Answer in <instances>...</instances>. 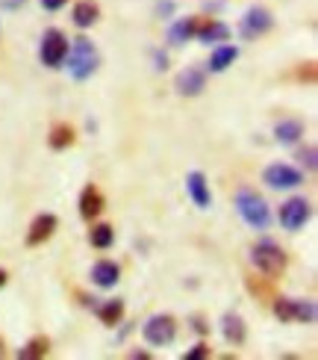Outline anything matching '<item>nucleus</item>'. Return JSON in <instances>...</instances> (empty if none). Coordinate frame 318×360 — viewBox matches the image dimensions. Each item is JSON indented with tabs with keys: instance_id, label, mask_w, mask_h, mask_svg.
I'll return each mask as SVG.
<instances>
[{
	"instance_id": "f257e3e1",
	"label": "nucleus",
	"mask_w": 318,
	"mask_h": 360,
	"mask_svg": "<svg viewBox=\"0 0 318 360\" xmlns=\"http://www.w3.org/2000/svg\"><path fill=\"white\" fill-rule=\"evenodd\" d=\"M236 210H239L241 221H245L248 228H253V231H265L271 224V210H268L265 198L263 195H256L251 186H241L236 192Z\"/></svg>"
},
{
	"instance_id": "f03ea898",
	"label": "nucleus",
	"mask_w": 318,
	"mask_h": 360,
	"mask_svg": "<svg viewBox=\"0 0 318 360\" xmlns=\"http://www.w3.org/2000/svg\"><path fill=\"white\" fill-rule=\"evenodd\" d=\"M68 74L77 83H83V80H88L92 74L98 71V51H95V44L88 41V39H74L71 41V48H68Z\"/></svg>"
},
{
	"instance_id": "7ed1b4c3",
	"label": "nucleus",
	"mask_w": 318,
	"mask_h": 360,
	"mask_svg": "<svg viewBox=\"0 0 318 360\" xmlns=\"http://www.w3.org/2000/svg\"><path fill=\"white\" fill-rule=\"evenodd\" d=\"M251 260L253 266L260 269V272L271 281H277L283 272H286V266H289V257H286V251L277 245V243H271V239H263V243H256L251 248Z\"/></svg>"
},
{
	"instance_id": "20e7f679",
	"label": "nucleus",
	"mask_w": 318,
	"mask_h": 360,
	"mask_svg": "<svg viewBox=\"0 0 318 360\" xmlns=\"http://www.w3.org/2000/svg\"><path fill=\"white\" fill-rule=\"evenodd\" d=\"M142 337L147 346H171L174 337H177V319L171 313H157L142 325Z\"/></svg>"
},
{
	"instance_id": "39448f33",
	"label": "nucleus",
	"mask_w": 318,
	"mask_h": 360,
	"mask_svg": "<svg viewBox=\"0 0 318 360\" xmlns=\"http://www.w3.org/2000/svg\"><path fill=\"white\" fill-rule=\"evenodd\" d=\"M274 302V316L280 322H304V325H312L315 316H318V307L315 302H298V298H271Z\"/></svg>"
},
{
	"instance_id": "423d86ee",
	"label": "nucleus",
	"mask_w": 318,
	"mask_h": 360,
	"mask_svg": "<svg viewBox=\"0 0 318 360\" xmlns=\"http://www.w3.org/2000/svg\"><path fill=\"white\" fill-rule=\"evenodd\" d=\"M68 48H71V41L68 36L62 33V30H48V33L41 36V48H39V59H41V65H48V68H59L65 63V56H68Z\"/></svg>"
},
{
	"instance_id": "0eeeda50",
	"label": "nucleus",
	"mask_w": 318,
	"mask_h": 360,
	"mask_svg": "<svg viewBox=\"0 0 318 360\" xmlns=\"http://www.w3.org/2000/svg\"><path fill=\"white\" fill-rule=\"evenodd\" d=\"M271 27H274V15H271L265 6H251L239 24V33H241V39H260Z\"/></svg>"
},
{
	"instance_id": "6e6552de",
	"label": "nucleus",
	"mask_w": 318,
	"mask_h": 360,
	"mask_svg": "<svg viewBox=\"0 0 318 360\" xmlns=\"http://www.w3.org/2000/svg\"><path fill=\"white\" fill-rule=\"evenodd\" d=\"M263 184L271 189H295L304 184V172H298L295 166H286V162H274L263 172Z\"/></svg>"
},
{
	"instance_id": "1a4fd4ad",
	"label": "nucleus",
	"mask_w": 318,
	"mask_h": 360,
	"mask_svg": "<svg viewBox=\"0 0 318 360\" xmlns=\"http://www.w3.org/2000/svg\"><path fill=\"white\" fill-rule=\"evenodd\" d=\"M310 216H312V207H310V201L307 198H289L286 204H280V224L286 231H300L304 224L310 221Z\"/></svg>"
},
{
	"instance_id": "9d476101",
	"label": "nucleus",
	"mask_w": 318,
	"mask_h": 360,
	"mask_svg": "<svg viewBox=\"0 0 318 360\" xmlns=\"http://www.w3.org/2000/svg\"><path fill=\"white\" fill-rule=\"evenodd\" d=\"M174 89H177V95H183V98H198L206 89V74L201 68H183L177 74Z\"/></svg>"
},
{
	"instance_id": "9b49d317",
	"label": "nucleus",
	"mask_w": 318,
	"mask_h": 360,
	"mask_svg": "<svg viewBox=\"0 0 318 360\" xmlns=\"http://www.w3.org/2000/svg\"><path fill=\"white\" fill-rule=\"evenodd\" d=\"M59 228V219L53 213H41L33 219V224H29V231H27V245L29 248H36V245H44L48 239L53 236V231Z\"/></svg>"
},
{
	"instance_id": "f8f14e48",
	"label": "nucleus",
	"mask_w": 318,
	"mask_h": 360,
	"mask_svg": "<svg viewBox=\"0 0 318 360\" xmlns=\"http://www.w3.org/2000/svg\"><path fill=\"white\" fill-rule=\"evenodd\" d=\"M77 207H80V216H83L86 221H92V219H98V216L103 213L106 198H103V192H100L98 186L88 184V186H83V192H80Z\"/></svg>"
},
{
	"instance_id": "ddd939ff",
	"label": "nucleus",
	"mask_w": 318,
	"mask_h": 360,
	"mask_svg": "<svg viewBox=\"0 0 318 360\" xmlns=\"http://www.w3.org/2000/svg\"><path fill=\"white\" fill-rule=\"evenodd\" d=\"M186 192H189V198L194 201V207H201V210L212 207V195H209V184H206L204 172H189L186 174Z\"/></svg>"
},
{
	"instance_id": "4468645a",
	"label": "nucleus",
	"mask_w": 318,
	"mask_h": 360,
	"mask_svg": "<svg viewBox=\"0 0 318 360\" xmlns=\"http://www.w3.org/2000/svg\"><path fill=\"white\" fill-rule=\"evenodd\" d=\"M218 328H221L224 340L233 342V346H241V342L248 340V325H245V319H241L239 313H224L221 322H218Z\"/></svg>"
},
{
	"instance_id": "2eb2a0df",
	"label": "nucleus",
	"mask_w": 318,
	"mask_h": 360,
	"mask_svg": "<svg viewBox=\"0 0 318 360\" xmlns=\"http://www.w3.org/2000/svg\"><path fill=\"white\" fill-rule=\"evenodd\" d=\"M194 39H201L204 44H209V41H227V39H230V27L216 21V18H198Z\"/></svg>"
},
{
	"instance_id": "dca6fc26",
	"label": "nucleus",
	"mask_w": 318,
	"mask_h": 360,
	"mask_svg": "<svg viewBox=\"0 0 318 360\" xmlns=\"http://www.w3.org/2000/svg\"><path fill=\"white\" fill-rule=\"evenodd\" d=\"M118 281H121V269H118V263H112V260H98V263L92 266V283H95V287H100V290H112Z\"/></svg>"
},
{
	"instance_id": "f3484780",
	"label": "nucleus",
	"mask_w": 318,
	"mask_h": 360,
	"mask_svg": "<svg viewBox=\"0 0 318 360\" xmlns=\"http://www.w3.org/2000/svg\"><path fill=\"white\" fill-rule=\"evenodd\" d=\"M71 18H74V24H77L80 30H88L92 24H98L100 6L95 4V0H77V4H74V9H71Z\"/></svg>"
},
{
	"instance_id": "a211bd4d",
	"label": "nucleus",
	"mask_w": 318,
	"mask_h": 360,
	"mask_svg": "<svg viewBox=\"0 0 318 360\" xmlns=\"http://www.w3.org/2000/svg\"><path fill=\"white\" fill-rule=\"evenodd\" d=\"M236 59H239V48H236V44H218V48L212 51L206 68H209L212 74H221V71L230 68V65L236 63Z\"/></svg>"
},
{
	"instance_id": "6ab92c4d",
	"label": "nucleus",
	"mask_w": 318,
	"mask_h": 360,
	"mask_svg": "<svg viewBox=\"0 0 318 360\" xmlns=\"http://www.w3.org/2000/svg\"><path fill=\"white\" fill-rule=\"evenodd\" d=\"M304 122L300 118H283V122L274 127V136H277V142H283V145H295L298 139H304Z\"/></svg>"
},
{
	"instance_id": "aec40b11",
	"label": "nucleus",
	"mask_w": 318,
	"mask_h": 360,
	"mask_svg": "<svg viewBox=\"0 0 318 360\" xmlns=\"http://www.w3.org/2000/svg\"><path fill=\"white\" fill-rule=\"evenodd\" d=\"M194 30H198V18H177L168 27V41L171 44H186L194 39Z\"/></svg>"
},
{
	"instance_id": "412c9836",
	"label": "nucleus",
	"mask_w": 318,
	"mask_h": 360,
	"mask_svg": "<svg viewBox=\"0 0 318 360\" xmlns=\"http://www.w3.org/2000/svg\"><path fill=\"white\" fill-rule=\"evenodd\" d=\"M48 145L53 148V151H65L68 145H74V127L65 124V122H59L51 127V136H48Z\"/></svg>"
},
{
	"instance_id": "4be33fe9",
	"label": "nucleus",
	"mask_w": 318,
	"mask_h": 360,
	"mask_svg": "<svg viewBox=\"0 0 318 360\" xmlns=\"http://www.w3.org/2000/svg\"><path fill=\"white\" fill-rule=\"evenodd\" d=\"M48 352H51V340L39 334L24 349H18V360H41V357H48Z\"/></svg>"
},
{
	"instance_id": "5701e85b",
	"label": "nucleus",
	"mask_w": 318,
	"mask_h": 360,
	"mask_svg": "<svg viewBox=\"0 0 318 360\" xmlns=\"http://www.w3.org/2000/svg\"><path fill=\"white\" fill-rule=\"evenodd\" d=\"M98 319L103 325H118L121 319H124V302H121V298H110V302H103L98 307Z\"/></svg>"
},
{
	"instance_id": "b1692460",
	"label": "nucleus",
	"mask_w": 318,
	"mask_h": 360,
	"mask_svg": "<svg viewBox=\"0 0 318 360\" xmlns=\"http://www.w3.org/2000/svg\"><path fill=\"white\" fill-rule=\"evenodd\" d=\"M88 243H92L95 248H100V251L112 248L115 245V228L112 224H95V228L88 231Z\"/></svg>"
},
{
	"instance_id": "393cba45",
	"label": "nucleus",
	"mask_w": 318,
	"mask_h": 360,
	"mask_svg": "<svg viewBox=\"0 0 318 360\" xmlns=\"http://www.w3.org/2000/svg\"><path fill=\"white\" fill-rule=\"evenodd\" d=\"M245 287H248V292L251 295H256V298H274V290H271V278H256V275H251V278H245Z\"/></svg>"
},
{
	"instance_id": "a878e982",
	"label": "nucleus",
	"mask_w": 318,
	"mask_h": 360,
	"mask_svg": "<svg viewBox=\"0 0 318 360\" xmlns=\"http://www.w3.org/2000/svg\"><path fill=\"white\" fill-rule=\"evenodd\" d=\"M298 160L304 162V166H307L310 172H315V169H318V151H315V145H307V148H300Z\"/></svg>"
},
{
	"instance_id": "bb28decb",
	"label": "nucleus",
	"mask_w": 318,
	"mask_h": 360,
	"mask_svg": "<svg viewBox=\"0 0 318 360\" xmlns=\"http://www.w3.org/2000/svg\"><path fill=\"white\" fill-rule=\"evenodd\" d=\"M206 357H209V346H206V342H198V346H192L183 354V360H206Z\"/></svg>"
},
{
	"instance_id": "cd10ccee",
	"label": "nucleus",
	"mask_w": 318,
	"mask_h": 360,
	"mask_svg": "<svg viewBox=\"0 0 318 360\" xmlns=\"http://www.w3.org/2000/svg\"><path fill=\"white\" fill-rule=\"evenodd\" d=\"M315 63H304L298 68V80H304V83H315Z\"/></svg>"
},
{
	"instance_id": "c85d7f7f",
	"label": "nucleus",
	"mask_w": 318,
	"mask_h": 360,
	"mask_svg": "<svg viewBox=\"0 0 318 360\" xmlns=\"http://www.w3.org/2000/svg\"><path fill=\"white\" fill-rule=\"evenodd\" d=\"M171 12H174V0H159L157 4V15H162V18H168Z\"/></svg>"
},
{
	"instance_id": "c756f323",
	"label": "nucleus",
	"mask_w": 318,
	"mask_h": 360,
	"mask_svg": "<svg viewBox=\"0 0 318 360\" xmlns=\"http://www.w3.org/2000/svg\"><path fill=\"white\" fill-rule=\"evenodd\" d=\"M154 68H157V71H165V68H168V56H165L162 51H154Z\"/></svg>"
},
{
	"instance_id": "7c9ffc66",
	"label": "nucleus",
	"mask_w": 318,
	"mask_h": 360,
	"mask_svg": "<svg viewBox=\"0 0 318 360\" xmlns=\"http://www.w3.org/2000/svg\"><path fill=\"white\" fill-rule=\"evenodd\" d=\"M39 4H41L44 9H48V12H59V9H62V6L68 4V0H39Z\"/></svg>"
},
{
	"instance_id": "2f4dec72",
	"label": "nucleus",
	"mask_w": 318,
	"mask_h": 360,
	"mask_svg": "<svg viewBox=\"0 0 318 360\" xmlns=\"http://www.w3.org/2000/svg\"><path fill=\"white\" fill-rule=\"evenodd\" d=\"M192 322H194V331H198V334H206V331H209V325H204V319H201V316H194Z\"/></svg>"
},
{
	"instance_id": "473e14b6",
	"label": "nucleus",
	"mask_w": 318,
	"mask_h": 360,
	"mask_svg": "<svg viewBox=\"0 0 318 360\" xmlns=\"http://www.w3.org/2000/svg\"><path fill=\"white\" fill-rule=\"evenodd\" d=\"M6 281H9V275H6V269H0V290L6 287Z\"/></svg>"
},
{
	"instance_id": "72a5a7b5",
	"label": "nucleus",
	"mask_w": 318,
	"mask_h": 360,
	"mask_svg": "<svg viewBox=\"0 0 318 360\" xmlns=\"http://www.w3.org/2000/svg\"><path fill=\"white\" fill-rule=\"evenodd\" d=\"M130 357H133V360H135V357H142V360H147L150 354H147V352H130Z\"/></svg>"
},
{
	"instance_id": "f704fd0d",
	"label": "nucleus",
	"mask_w": 318,
	"mask_h": 360,
	"mask_svg": "<svg viewBox=\"0 0 318 360\" xmlns=\"http://www.w3.org/2000/svg\"><path fill=\"white\" fill-rule=\"evenodd\" d=\"M0 354H4V342H0Z\"/></svg>"
}]
</instances>
